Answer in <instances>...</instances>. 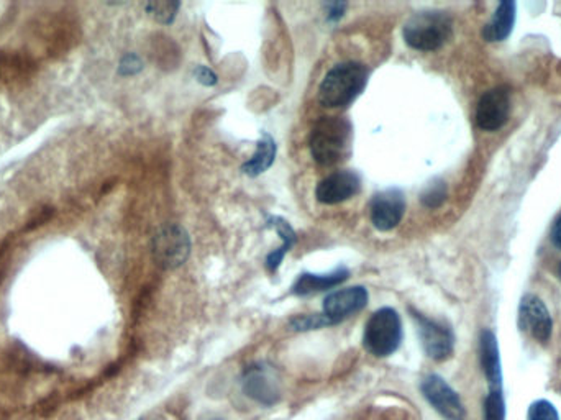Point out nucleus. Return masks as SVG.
I'll return each instance as SVG.
<instances>
[{"label":"nucleus","mask_w":561,"mask_h":420,"mask_svg":"<svg viewBox=\"0 0 561 420\" xmlns=\"http://www.w3.org/2000/svg\"><path fill=\"white\" fill-rule=\"evenodd\" d=\"M327 17L329 20H339L343 17V14H345V9H347V4H343V2H339V4H329L327 5Z\"/></svg>","instance_id":"393cba45"},{"label":"nucleus","mask_w":561,"mask_h":420,"mask_svg":"<svg viewBox=\"0 0 561 420\" xmlns=\"http://www.w3.org/2000/svg\"><path fill=\"white\" fill-rule=\"evenodd\" d=\"M445 199H447V186L443 181H433L432 184H429L421 196V201L429 209L440 207Z\"/></svg>","instance_id":"6ab92c4d"},{"label":"nucleus","mask_w":561,"mask_h":420,"mask_svg":"<svg viewBox=\"0 0 561 420\" xmlns=\"http://www.w3.org/2000/svg\"><path fill=\"white\" fill-rule=\"evenodd\" d=\"M153 251L158 263L163 268H177L191 253V238L183 227L169 225L153 240Z\"/></svg>","instance_id":"39448f33"},{"label":"nucleus","mask_w":561,"mask_h":420,"mask_svg":"<svg viewBox=\"0 0 561 420\" xmlns=\"http://www.w3.org/2000/svg\"><path fill=\"white\" fill-rule=\"evenodd\" d=\"M514 23L515 2H502L488 25L483 28V38L486 41H504L512 33Z\"/></svg>","instance_id":"dca6fc26"},{"label":"nucleus","mask_w":561,"mask_h":420,"mask_svg":"<svg viewBox=\"0 0 561 420\" xmlns=\"http://www.w3.org/2000/svg\"><path fill=\"white\" fill-rule=\"evenodd\" d=\"M529 420H560L552 402L537 401L529 411Z\"/></svg>","instance_id":"4be33fe9"},{"label":"nucleus","mask_w":561,"mask_h":420,"mask_svg":"<svg viewBox=\"0 0 561 420\" xmlns=\"http://www.w3.org/2000/svg\"><path fill=\"white\" fill-rule=\"evenodd\" d=\"M506 409L501 391H491L484 404V420H504Z\"/></svg>","instance_id":"aec40b11"},{"label":"nucleus","mask_w":561,"mask_h":420,"mask_svg":"<svg viewBox=\"0 0 561 420\" xmlns=\"http://www.w3.org/2000/svg\"><path fill=\"white\" fill-rule=\"evenodd\" d=\"M519 320L522 330L537 342L547 343L552 337L553 322L550 312L547 311L545 304L534 294H527L520 302Z\"/></svg>","instance_id":"9b49d317"},{"label":"nucleus","mask_w":561,"mask_h":420,"mask_svg":"<svg viewBox=\"0 0 561 420\" xmlns=\"http://www.w3.org/2000/svg\"><path fill=\"white\" fill-rule=\"evenodd\" d=\"M195 79L199 81V83L204 84V86H213V84H217V76L212 73L209 68H205V66H197L195 68Z\"/></svg>","instance_id":"5701e85b"},{"label":"nucleus","mask_w":561,"mask_h":420,"mask_svg":"<svg viewBox=\"0 0 561 420\" xmlns=\"http://www.w3.org/2000/svg\"><path fill=\"white\" fill-rule=\"evenodd\" d=\"M558 278H560L561 279V261H560V265H558Z\"/></svg>","instance_id":"bb28decb"},{"label":"nucleus","mask_w":561,"mask_h":420,"mask_svg":"<svg viewBox=\"0 0 561 420\" xmlns=\"http://www.w3.org/2000/svg\"><path fill=\"white\" fill-rule=\"evenodd\" d=\"M243 388H245V393L249 394V397L263 402V404H273L279 397L276 383L271 379L267 368H261V366L249 368L247 375H245Z\"/></svg>","instance_id":"4468645a"},{"label":"nucleus","mask_w":561,"mask_h":420,"mask_svg":"<svg viewBox=\"0 0 561 420\" xmlns=\"http://www.w3.org/2000/svg\"><path fill=\"white\" fill-rule=\"evenodd\" d=\"M369 212H371V222L377 230L389 232V230L396 229L404 217V194L397 189L377 192L371 201Z\"/></svg>","instance_id":"9d476101"},{"label":"nucleus","mask_w":561,"mask_h":420,"mask_svg":"<svg viewBox=\"0 0 561 420\" xmlns=\"http://www.w3.org/2000/svg\"><path fill=\"white\" fill-rule=\"evenodd\" d=\"M140 69H141V61H140L137 56L130 55L123 58V61H122V68H120V71H122V73L135 74L139 73Z\"/></svg>","instance_id":"b1692460"},{"label":"nucleus","mask_w":561,"mask_h":420,"mask_svg":"<svg viewBox=\"0 0 561 420\" xmlns=\"http://www.w3.org/2000/svg\"><path fill=\"white\" fill-rule=\"evenodd\" d=\"M422 393L425 399L432 404L433 409L442 414L445 419L465 420L466 417L460 396L440 376L430 375L423 378Z\"/></svg>","instance_id":"423d86ee"},{"label":"nucleus","mask_w":561,"mask_h":420,"mask_svg":"<svg viewBox=\"0 0 561 420\" xmlns=\"http://www.w3.org/2000/svg\"><path fill=\"white\" fill-rule=\"evenodd\" d=\"M179 9L177 2H149L147 12L159 23H171Z\"/></svg>","instance_id":"a211bd4d"},{"label":"nucleus","mask_w":561,"mask_h":420,"mask_svg":"<svg viewBox=\"0 0 561 420\" xmlns=\"http://www.w3.org/2000/svg\"><path fill=\"white\" fill-rule=\"evenodd\" d=\"M291 325L294 327V330L304 332V330L322 329L325 325H331V322L327 319L323 314L322 315L311 314V315H299V317H295V319L291 320Z\"/></svg>","instance_id":"412c9836"},{"label":"nucleus","mask_w":561,"mask_h":420,"mask_svg":"<svg viewBox=\"0 0 561 420\" xmlns=\"http://www.w3.org/2000/svg\"><path fill=\"white\" fill-rule=\"evenodd\" d=\"M361 189V179L353 171H337L327 176L321 183L317 184L315 197L322 204H340L348 201Z\"/></svg>","instance_id":"f8f14e48"},{"label":"nucleus","mask_w":561,"mask_h":420,"mask_svg":"<svg viewBox=\"0 0 561 420\" xmlns=\"http://www.w3.org/2000/svg\"><path fill=\"white\" fill-rule=\"evenodd\" d=\"M511 114V92L507 87H496L479 99L476 123L479 128L494 132L506 125Z\"/></svg>","instance_id":"6e6552de"},{"label":"nucleus","mask_w":561,"mask_h":420,"mask_svg":"<svg viewBox=\"0 0 561 420\" xmlns=\"http://www.w3.org/2000/svg\"><path fill=\"white\" fill-rule=\"evenodd\" d=\"M453 33L450 15L439 10L419 12L405 22L403 37L411 48L419 51H435L442 48Z\"/></svg>","instance_id":"7ed1b4c3"},{"label":"nucleus","mask_w":561,"mask_h":420,"mask_svg":"<svg viewBox=\"0 0 561 420\" xmlns=\"http://www.w3.org/2000/svg\"><path fill=\"white\" fill-rule=\"evenodd\" d=\"M412 314L417 322V330L422 340L425 353L435 361H442L450 357L453 353V343H455L451 330L442 325L440 322L423 317L422 314H417V312H412Z\"/></svg>","instance_id":"0eeeda50"},{"label":"nucleus","mask_w":561,"mask_h":420,"mask_svg":"<svg viewBox=\"0 0 561 420\" xmlns=\"http://www.w3.org/2000/svg\"><path fill=\"white\" fill-rule=\"evenodd\" d=\"M403 342V322L394 309L383 307L369 317L363 345L377 358L391 357Z\"/></svg>","instance_id":"20e7f679"},{"label":"nucleus","mask_w":561,"mask_h":420,"mask_svg":"<svg viewBox=\"0 0 561 420\" xmlns=\"http://www.w3.org/2000/svg\"><path fill=\"white\" fill-rule=\"evenodd\" d=\"M275 158H276V142L271 135L265 133L258 142L257 153L241 166V171L249 176H259L265 173L267 168H271L275 163Z\"/></svg>","instance_id":"f3484780"},{"label":"nucleus","mask_w":561,"mask_h":420,"mask_svg":"<svg viewBox=\"0 0 561 420\" xmlns=\"http://www.w3.org/2000/svg\"><path fill=\"white\" fill-rule=\"evenodd\" d=\"M369 71L365 64L348 63L333 66L323 78L319 89V101L329 109H343L365 91Z\"/></svg>","instance_id":"f257e3e1"},{"label":"nucleus","mask_w":561,"mask_h":420,"mask_svg":"<svg viewBox=\"0 0 561 420\" xmlns=\"http://www.w3.org/2000/svg\"><path fill=\"white\" fill-rule=\"evenodd\" d=\"M368 291L363 286H353L329 294L323 301V315L333 324H340L353 314L363 311L368 304Z\"/></svg>","instance_id":"1a4fd4ad"},{"label":"nucleus","mask_w":561,"mask_h":420,"mask_svg":"<svg viewBox=\"0 0 561 420\" xmlns=\"http://www.w3.org/2000/svg\"><path fill=\"white\" fill-rule=\"evenodd\" d=\"M348 276H350V271L347 268H339L327 274H301L293 286V293L295 296H307V294L319 293V291H327L347 281Z\"/></svg>","instance_id":"ddd939ff"},{"label":"nucleus","mask_w":561,"mask_h":420,"mask_svg":"<svg viewBox=\"0 0 561 420\" xmlns=\"http://www.w3.org/2000/svg\"><path fill=\"white\" fill-rule=\"evenodd\" d=\"M481 363L484 375L491 384V391H501V360H499V347L494 333L486 330L481 333Z\"/></svg>","instance_id":"2eb2a0df"},{"label":"nucleus","mask_w":561,"mask_h":420,"mask_svg":"<svg viewBox=\"0 0 561 420\" xmlns=\"http://www.w3.org/2000/svg\"><path fill=\"white\" fill-rule=\"evenodd\" d=\"M552 240L553 243H555L556 247L561 248V217L555 222V227H553L552 232Z\"/></svg>","instance_id":"a878e982"},{"label":"nucleus","mask_w":561,"mask_h":420,"mask_svg":"<svg viewBox=\"0 0 561 420\" xmlns=\"http://www.w3.org/2000/svg\"><path fill=\"white\" fill-rule=\"evenodd\" d=\"M351 123L343 117H325L319 120L311 135V153L322 166L341 163L351 145Z\"/></svg>","instance_id":"f03ea898"}]
</instances>
